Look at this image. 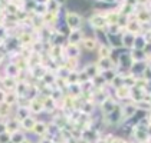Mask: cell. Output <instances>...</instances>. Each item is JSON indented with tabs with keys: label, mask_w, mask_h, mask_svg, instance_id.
<instances>
[{
	"label": "cell",
	"mask_w": 151,
	"mask_h": 143,
	"mask_svg": "<svg viewBox=\"0 0 151 143\" xmlns=\"http://www.w3.org/2000/svg\"><path fill=\"white\" fill-rule=\"evenodd\" d=\"M66 23H68V26H69L72 30H78L82 26V17L78 13L69 12L66 14Z\"/></svg>",
	"instance_id": "6da1fadb"
}]
</instances>
